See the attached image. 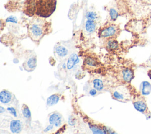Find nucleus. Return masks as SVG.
Returning a JSON list of instances; mask_svg holds the SVG:
<instances>
[{
    "mask_svg": "<svg viewBox=\"0 0 151 134\" xmlns=\"http://www.w3.org/2000/svg\"><path fill=\"white\" fill-rule=\"evenodd\" d=\"M97 90L96 89H95L94 88V89H90V91H89V94L91 95V96H96V94H97Z\"/></svg>",
    "mask_w": 151,
    "mask_h": 134,
    "instance_id": "obj_28",
    "label": "nucleus"
},
{
    "mask_svg": "<svg viewBox=\"0 0 151 134\" xmlns=\"http://www.w3.org/2000/svg\"><path fill=\"white\" fill-rule=\"evenodd\" d=\"M141 1L145 4L151 5V0H141Z\"/></svg>",
    "mask_w": 151,
    "mask_h": 134,
    "instance_id": "obj_30",
    "label": "nucleus"
},
{
    "mask_svg": "<svg viewBox=\"0 0 151 134\" xmlns=\"http://www.w3.org/2000/svg\"><path fill=\"white\" fill-rule=\"evenodd\" d=\"M134 87L120 85L111 90L113 99L121 102H127L132 99Z\"/></svg>",
    "mask_w": 151,
    "mask_h": 134,
    "instance_id": "obj_3",
    "label": "nucleus"
},
{
    "mask_svg": "<svg viewBox=\"0 0 151 134\" xmlns=\"http://www.w3.org/2000/svg\"><path fill=\"white\" fill-rule=\"evenodd\" d=\"M76 119H75L74 117H73L72 116H70V117H69L68 123H69L70 125H71V126H74V125H76Z\"/></svg>",
    "mask_w": 151,
    "mask_h": 134,
    "instance_id": "obj_27",
    "label": "nucleus"
},
{
    "mask_svg": "<svg viewBox=\"0 0 151 134\" xmlns=\"http://www.w3.org/2000/svg\"><path fill=\"white\" fill-rule=\"evenodd\" d=\"M93 88L99 91H101L104 89V84L103 81L100 79H94L93 80Z\"/></svg>",
    "mask_w": 151,
    "mask_h": 134,
    "instance_id": "obj_20",
    "label": "nucleus"
},
{
    "mask_svg": "<svg viewBox=\"0 0 151 134\" xmlns=\"http://www.w3.org/2000/svg\"><path fill=\"white\" fill-rule=\"evenodd\" d=\"M21 110L24 119L27 122H29L30 123L31 120V113L28 106L25 104H24L22 106Z\"/></svg>",
    "mask_w": 151,
    "mask_h": 134,
    "instance_id": "obj_17",
    "label": "nucleus"
},
{
    "mask_svg": "<svg viewBox=\"0 0 151 134\" xmlns=\"http://www.w3.org/2000/svg\"><path fill=\"white\" fill-rule=\"evenodd\" d=\"M105 46L107 50L113 51L118 48L119 43L115 38H108L106 41Z\"/></svg>",
    "mask_w": 151,
    "mask_h": 134,
    "instance_id": "obj_14",
    "label": "nucleus"
},
{
    "mask_svg": "<svg viewBox=\"0 0 151 134\" xmlns=\"http://www.w3.org/2000/svg\"><path fill=\"white\" fill-rule=\"evenodd\" d=\"M35 11L36 0H25L23 6L24 13L29 17H32L35 15Z\"/></svg>",
    "mask_w": 151,
    "mask_h": 134,
    "instance_id": "obj_6",
    "label": "nucleus"
},
{
    "mask_svg": "<svg viewBox=\"0 0 151 134\" xmlns=\"http://www.w3.org/2000/svg\"><path fill=\"white\" fill-rule=\"evenodd\" d=\"M54 128V125H51V124H50L49 126H48L44 130V132H49L50 130H51Z\"/></svg>",
    "mask_w": 151,
    "mask_h": 134,
    "instance_id": "obj_29",
    "label": "nucleus"
},
{
    "mask_svg": "<svg viewBox=\"0 0 151 134\" xmlns=\"http://www.w3.org/2000/svg\"><path fill=\"white\" fill-rule=\"evenodd\" d=\"M54 53L58 58H64L68 54V50L64 46L58 45L54 47Z\"/></svg>",
    "mask_w": 151,
    "mask_h": 134,
    "instance_id": "obj_13",
    "label": "nucleus"
},
{
    "mask_svg": "<svg viewBox=\"0 0 151 134\" xmlns=\"http://www.w3.org/2000/svg\"><path fill=\"white\" fill-rule=\"evenodd\" d=\"M50 124L53 125L55 127H60L62 125V115L58 112L51 113L49 116Z\"/></svg>",
    "mask_w": 151,
    "mask_h": 134,
    "instance_id": "obj_9",
    "label": "nucleus"
},
{
    "mask_svg": "<svg viewBox=\"0 0 151 134\" xmlns=\"http://www.w3.org/2000/svg\"><path fill=\"white\" fill-rule=\"evenodd\" d=\"M120 32L118 25L113 23H107L101 27L98 32L99 37L102 38H116Z\"/></svg>",
    "mask_w": 151,
    "mask_h": 134,
    "instance_id": "obj_5",
    "label": "nucleus"
},
{
    "mask_svg": "<svg viewBox=\"0 0 151 134\" xmlns=\"http://www.w3.org/2000/svg\"><path fill=\"white\" fill-rule=\"evenodd\" d=\"M134 77V70L129 67H123L121 71L122 80L126 83H130Z\"/></svg>",
    "mask_w": 151,
    "mask_h": 134,
    "instance_id": "obj_7",
    "label": "nucleus"
},
{
    "mask_svg": "<svg viewBox=\"0 0 151 134\" xmlns=\"http://www.w3.org/2000/svg\"><path fill=\"white\" fill-rule=\"evenodd\" d=\"M144 66L146 67H149L151 68V55L149 57V58L146 60V61L144 63Z\"/></svg>",
    "mask_w": 151,
    "mask_h": 134,
    "instance_id": "obj_26",
    "label": "nucleus"
},
{
    "mask_svg": "<svg viewBox=\"0 0 151 134\" xmlns=\"http://www.w3.org/2000/svg\"><path fill=\"white\" fill-rule=\"evenodd\" d=\"M60 99V96L58 94H54L49 96L47 99V105L48 106H52L56 104Z\"/></svg>",
    "mask_w": 151,
    "mask_h": 134,
    "instance_id": "obj_16",
    "label": "nucleus"
},
{
    "mask_svg": "<svg viewBox=\"0 0 151 134\" xmlns=\"http://www.w3.org/2000/svg\"><path fill=\"white\" fill-rule=\"evenodd\" d=\"M132 103L134 108L140 113L145 115L146 118H151V112L149 110L146 100L143 94L134 89L132 96Z\"/></svg>",
    "mask_w": 151,
    "mask_h": 134,
    "instance_id": "obj_4",
    "label": "nucleus"
},
{
    "mask_svg": "<svg viewBox=\"0 0 151 134\" xmlns=\"http://www.w3.org/2000/svg\"><path fill=\"white\" fill-rule=\"evenodd\" d=\"M151 91V85L147 81H143L140 85V93L143 95H147Z\"/></svg>",
    "mask_w": 151,
    "mask_h": 134,
    "instance_id": "obj_18",
    "label": "nucleus"
},
{
    "mask_svg": "<svg viewBox=\"0 0 151 134\" xmlns=\"http://www.w3.org/2000/svg\"><path fill=\"white\" fill-rule=\"evenodd\" d=\"M88 126L94 133H106V132L104 130V126H103V129H101L98 126L91 125L90 123L88 124Z\"/></svg>",
    "mask_w": 151,
    "mask_h": 134,
    "instance_id": "obj_21",
    "label": "nucleus"
},
{
    "mask_svg": "<svg viewBox=\"0 0 151 134\" xmlns=\"http://www.w3.org/2000/svg\"><path fill=\"white\" fill-rule=\"evenodd\" d=\"M13 99V95L12 94L6 90H3L0 93V102L2 104H8L10 103Z\"/></svg>",
    "mask_w": 151,
    "mask_h": 134,
    "instance_id": "obj_10",
    "label": "nucleus"
},
{
    "mask_svg": "<svg viewBox=\"0 0 151 134\" xmlns=\"http://www.w3.org/2000/svg\"><path fill=\"white\" fill-rule=\"evenodd\" d=\"M5 109H4L3 107L1 106V107H0V113H2L5 112Z\"/></svg>",
    "mask_w": 151,
    "mask_h": 134,
    "instance_id": "obj_31",
    "label": "nucleus"
},
{
    "mask_svg": "<svg viewBox=\"0 0 151 134\" xmlns=\"http://www.w3.org/2000/svg\"><path fill=\"white\" fill-rule=\"evenodd\" d=\"M84 27L86 31L88 33L92 34L96 31L97 28V22L94 21L87 19L85 22Z\"/></svg>",
    "mask_w": 151,
    "mask_h": 134,
    "instance_id": "obj_15",
    "label": "nucleus"
},
{
    "mask_svg": "<svg viewBox=\"0 0 151 134\" xmlns=\"http://www.w3.org/2000/svg\"><path fill=\"white\" fill-rule=\"evenodd\" d=\"M109 16L111 21H116L119 17V12L115 8H110L109 11Z\"/></svg>",
    "mask_w": 151,
    "mask_h": 134,
    "instance_id": "obj_23",
    "label": "nucleus"
},
{
    "mask_svg": "<svg viewBox=\"0 0 151 134\" xmlns=\"http://www.w3.org/2000/svg\"><path fill=\"white\" fill-rule=\"evenodd\" d=\"M57 0H36L35 15L44 18L50 17L56 8Z\"/></svg>",
    "mask_w": 151,
    "mask_h": 134,
    "instance_id": "obj_2",
    "label": "nucleus"
},
{
    "mask_svg": "<svg viewBox=\"0 0 151 134\" xmlns=\"http://www.w3.org/2000/svg\"><path fill=\"white\" fill-rule=\"evenodd\" d=\"M6 22H12V23H17L18 22V19L15 17L14 16H10L9 17H8L6 19Z\"/></svg>",
    "mask_w": 151,
    "mask_h": 134,
    "instance_id": "obj_25",
    "label": "nucleus"
},
{
    "mask_svg": "<svg viewBox=\"0 0 151 134\" xmlns=\"http://www.w3.org/2000/svg\"><path fill=\"white\" fill-rule=\"evenodd\" d=\"M38 17V16H37ZM51 30V24L42 17H34L28 24V34L34 42H39Z\"/></svg>",
    "mask_w": 151,
    "mask_h": 134,
    "instance_id": "obj_1",
    "label": "nucleus"
},
{
    "mask_svg": "<svg viewBox=\"0 0 151 134\" xmlns=\"http://www.w3.org/2000/svg\"><path fill=\"white\" fill-rule=\"evenodd\" d=\"M147 74H148V76H149V78H150V80H151V69H150V70L148 71V72H147Z\"/></svg>",
    "mask_w": 151,
    "mask_h": 134,
    "instance_id": "obj_32",
    "label": "nucleus"
},
{
    "mask_svg": "<svg viewBox=\"0 0 151 134\" xmlns=\"http://www.w3.org/2000/svg\"><path fill=\"white\" fill-rule=\"evenodd\" d=\"M80 61L79 58L77 54L76 53H73L71 54L67 60V68L68 70H70L73 69L76 65H77Z\"/></svg>",
    "mask_w": 151,
    "mask_h": 134,
    "instance_id": "obj_12",
    "label": "nucleus"
},
{
    "mask_svg": "<svg viewBox=\"0 0 151 134\" xmlns=\"http://www.w3.org/2000/svg\"><path fill=\"white\" fill-rule=\"evenodd\" d=\"M37 66V57L35 55L29 57L23 63L24 68L27 71H33Z\"/></svg>",
    "mask_w": 151,
    "mask_h": 134,
    "instance_id": "obj_8",
    "label": "nucleus"
},
{
    "mask_svg": "<svg viewBox=\"0 0 151 134\" xmlns=\"http://www.w3.org/2000/svg\"><path fill=\"white\" fill-rule=\"evenodd\" d=\"M6 110H8V112L11 113L12 115H13L14 117H17L18 116V114H17V112L16 110V109L13 107H7Z\"/></svg>",
    "mask_w": 151,
    "mask_h": 134,
    "instance_id": "obj_24",
    "label": "nucleus"
},
{
    "mask_svg": "<svg viewBox=\"0 0 151 134\" xmlns=\"http://www.w3.org/2000/svg\"><path fill=\"white\" fill-rule=\"evenodd\" d=\"M22 128V122L19 120L14 119L10 122L9 130L12 133H18L21 132Z\"/></svg>",
    "mask_w": 151,
    "mask_h": 134,
    "instance_id": "obj_11",
    "label": "nucleus"
},
{
    "mask_svg": "<svg viewBox=\"0 0 151 134\" xmlns=\"http://www.w3.org/2000/svg\"><path fill=\"white\" fill-rule=\"evenodd\" d=\"M86 18L87 19L96 21L99 18V16L96 12L93 11H88L86 14Z\"/></svg>",
    "mask_w": 151,
    "mask_h": 134,
    "instance_id": "obj_22",
    "label": "nucleus"
},
{
    "mask_svg": "<svg viewBox=\"0 0 151 134\" xmlns=\"http://www.w3.org/2000/svg\"><path fill=\"white\" fill-rule=\"evenodd\" d=\"M85 65L88 67H96L99 65L98 61L93 57H87L84 59Z\"/></svg>",
    "mask_w": 151,
    "mask_h": 134,
    "instance_id": "obj_19",
    "label": "nucleus"
}]
</instances>
